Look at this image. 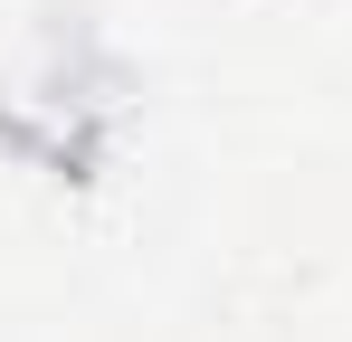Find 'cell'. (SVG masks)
Listing matches in <instances>:
<instances>
[{
  "instance_id": "obj_1",
  "label": "cell",
  "mask_w": 352,
  "mask_h": 342,
  "mask_svg": "<svg viewBox=\"0 0 352 342\" xmlns=\"http://www.w3.org/2000/svg\"><path fill=\"white\" fill-rule=\"evenodd\" d=\"M115 124V67L86 38H29L0 67V143L19 162H86L96 133Z\"/></svg>"
}]
</instances>
